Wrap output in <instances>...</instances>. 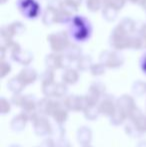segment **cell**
<instances>
[{"label": "cell", "instance_id": "24", "mask_svg": "<svg viewBox=\"0 0 146 147\" xmlns=\"http://www.w3.org/2000/svg\"><path fill=\"white\" fill-rule=\"evenodd\" d=\"M83 113L85 118L88 120H96L98 116H99V114H101L99 108L96 107V105H90V106H88L83 111Z\"/></svg>", "mask_w": 146, "mask_h": 147}, {"label": "cell", "instance_id": "7", "mask_svg": "<svg viewBox=\"0 0 146 147\" xmlns=\"http://www.w3.org/2000/svg\"><path fill=\"white\" fill-rule=\"evenodd\" d=\"M65 107L70 111H82L83 112L89 105L86 96H78V95H69V96L65 97L64 101Z\"/></svg>", "mask_w": 146, "mask_h": 147}, {"label": "cell", "instance_id": "37", "mask_svg": "<svg viewBox=\"0 0 146 147\" xmlns=\"http://www.w3.org/2000/svg\"><path fill=\"white\" fill-rule=\"evenodd\" d=\"M38 147H56V143H55L54 140L51 139V138H47V139L43 140L42 143Z\"/></svg>", "mask_w": 146, "mask_h": 147}, {"label": "cell", "instance_id": "33", "mask_svg": "<svg viewBox=\"0 0 146 147\" xmlns=\"http://www.w3.org/2000/svg\"><path fill=\"white\" fill-rule=\"evenodd\" d=\"M24 98H25V95H22L21 93H15L11 98V103L16 106L21 107L23 104Z\"/></svg>", "mask_w": 146, "mask_h": 147}, {"label": "cell", "instance_id": "12", "mask_svg": "<svg viewBox=\"0 0 146 147\" xmlns=\"http://www.w3.org/2000/svg\"><path fill=\"white\" fill-rule=\"evenodd\" d=\"M110 97H111L110 95H106L103 100L100 102L99 106H98V108H99V110H100V113L106 115V116H108V117L113 115V113L115 112V110H116V108H117L116 103L113 102Z\"/></svg>", "mask_w": 146, "mask_h": 147}, {"label": "cell", "instance_id": "30", "mask_svg": "<svg viewBox=\"0 0 146 147\" xmlns=\"http://www.w3.org/2000/svg\"><path fill=\"white\" fill-rule=\"evenodd\" d=\"M54 70L50 69V68H47L44 72L41 75V82L43 84H48L51 82H54Z\"/></svg>", "mask_w": 146, "mask_h": 147}, {"label": "cell", "instance_id": "11", "mask_svg": "<svg viewBox=\"0 0 146 147\" xmlns=\"http://www.w3.org/2000/svg\"><path fill=\"white\" fill-rule=\"evenodd\" d=\"M34 131L38 136H45L53 133V127L49 120L44 116H38L33 121Z\"/></svg>", "mask_w": 146, "mask_h": 147}, {"label": "cell", "instance_id": "21", "mask_svg": "<svg viewBox=\"0 0 146 147\" xmlns=\"http://www.w3.org/2000/svg\"><path fill=\"white\" fill-rule=\"evenodd\" d=\"M92 58L88 55H83L77 60V69L80 71H87L92 66Z\"/></svg>", "mask_w": 146, "mask_h": 147}, {"label": "cell", "instance_id": "39", "mask_svg": "<svg viewBox=\"0 0 146 147\" xmlns=\"http://www.w3.org/2000/svg\"><path fill=\"white\" fill-rule=\"evenodd\" d=\"M141 68H142V71L146 74V55L143 56L142 63H141Z\"/></svg>", "mask_w": 146, "mask_h": 147}, {"label": "cell", "instance_id": "25", "mask_svg": "<svg viewBox=\"0 0 146 147\" xmlns=\"http://www.w3.org/2000/svg\"><path fill=\"white\" fill-rule=\"evenodd\" d=\"M119 25L126 31L127 33H129V34L133 33L135 30V22H134V20L131 19V18H128V17L123 18L120 21V23H119Z\"/></svg>", "mask_w": 146, "mask_h": 147}, {"label": "cell", "instance_id": "3", "mask_svg": "<svg viewBox=\"0 0 146 147\" xmlns=\"http://www.w3.org/2000/svg\"><path fill=\"white\" fill-rule=\"evenodd\" d=\"M131 35L127 33L120 25H117L110 35V45L115 50H123L130 47Z\"/></svg>", "mask_w": 146, "mask_h": 147}, {"label": "cell", "instance_id": "15", "mask_svg": "<svg viewBox=\"0 0 146 147\" xmlns=\"http://www.w3.org/2000/svg\"><path fill=\"white\" fill-rule=\"evenodd\" d=\"M92 139V131L87 126H81L77 131V141L79 144L85 146L90 143Z\"/></svg>", "mask_w": 146, "mask_h": 147}, {"label": "cell", "instance_id": "14", "mask_svg": "<svg viewBox=\"0 0 146 147\" xmlns=\"http://www.w3.org/2000/svg\"><path fill=\"white\" fill-rule=\"evenodd\" d=\"M28 120H29V118L27 115L24 112H22L18 114L17 116H14V118L10 122V127L14 132H21L24 130Z\"/></svg>", "mask_w": 146, "mask_h": 147}, {"label": "cell", "instance_id": "18", "mask_svg": "<svg viewBox=\"0 0 146 147\" xmlns=\"http://www.w3.org/2000/svg\"><path fill=\"white\" fill-rule=\"evenodd\" d=\"M79 79V73L76 69L73 68H66L62 74V82L67 85L75 84Z\"/></svg>", "mask_w": 146, "mask_h": 147}, {"label": "cell", "instance_id": "4", "mask_svg": "<svg viewBox=\"0 0 146 147\" xmlns=\"http://www.w3.org/2000/svg\"><path fill=\"white\" fill-rule=\"evenodd\" d=\"M47 40H48L50 48L52 49L53 52L57 53L65 51L68 48L69 45L71 44L68 38V34L64 31L49 34L48 37H47Z\"/></svg>", "mask_w": 146, "mask_h": 147}, {"label": "cell", "instance_id": "29", "mask_svg": "<svg viewBox=\"0 0 146 147\" xmlns=\"http://www.w3.org/2000/svg\"><path fill=\"white\" fill-rule=\"evenodd\" d=\"M126 0H103L104 6H110L116 10H121L125 6Z\"/></svg>", "mask_w": 146, "mask_h": 147}, {"label": "cell", "instance_id": "10", "mask_svg": "<svg viewBox=\"0 0 146 147\" xmlns=\"http://www.w3.org/2000/svg\"><path fill=\"white\" fill-rule=\"evenodd\" d=\"M65 61H69L67 59V57L65 55H61L57 52L51 53V54L47 55L46 58H45V64H46L47 68H50L52 70H58L67 67L68 62L66 63Z\"/></svg>", "mask_w": 146, "mask_h": 147}, {"label": "cell", "instance_id": "6", "mask_svg": "<svg viewBox=\"0 0 146 147\" xmlns=\"http://www.w3.org/2000/svg\"><path fill=\"white\" fill-rule=\"evenodd\" d=\"M99 60L107 68H118L124 63V57L117 51L105 50L99 55Z\"/></svg>", "mask_w": 146, "mask_h": 147}, {"label": "cell", "instance_id": "32", "mask_svg": "<svg viewBox=\"0 0 146 147\" xmlns=\"http://www.w3.org/2000/svg\"><path fill=\"white\" fill-rule=\"evenodd\" d=\"M105 68L106 66L100 62V63L97 64H92L91 68L89 70L93 76H101L105 73Z\"/></svg>", "mask_w": 146, "mask_h": 147}, {"label": "cell", "instance_id": "8", "mask_svg": "<svg viewBox=\"0 0 146 147\" xmlns=\"http://www.w3.org/2000/svg\"><path fill=\"white\" fill-rule=\"evenodd\" d=\"M67 84L64 82L62 83H56V82H51L48 84H43L42 85V92L46 97H56L61 98L67 94Z\"/></svg>", "mask_w": 146, "mask_h": 147}, {"label": "cell", "instance_id": "16", "mask_svg": "<svg viewBox=\"0 0 146 147\" xmlns=\"http://www.w3.org/2000/svg\"><path fill=\"white\" fill-rule=\"evenodd\" d=\"M57 10L58 8L53 7V6H47L44 14L42 17V22L46 26H51L56 23V17H57Z\"/></svg>", "mask_w": 146, "mask_h": 147}, {"label": "cell", "instance_id": "43", "mask_svg": "<svg viewBox=\"0 0 146 147\" xmlns=\"http://www.w3.org/2000/svg\"><path fill=\"white\" fill-rule=\"evenodd\" d=\"M83 147H91V146H89V145H85V146H83Z\"/></svg>", "mask_w": 146, "mask_h": 147}, {"label": "cell", "instance_id": "31", "mask_svg": "<svg viewBox=\"0 0 146 147\" xmlns=\"http://www.w3.org/2000/svg\"><path fill=\"white\" fill-rule=\"evenodd\" d=\"M132 122L135 124V126L138 128V130L141 133H146V115L141 114L140 116L137 117Z\"/></svg>", "mask_w": 146, "mask_h": 147}, {"label": "cell", "instance_id": "34", "mask_svg": "<svg viewBox=\"0 0 146 147\" xmlns=\"http://www.w3.org/2000/svg\"><path fill=\"white\" fill-rule=\"evenodd\" d=\"M1 113L2 114H7V113L10 112L11 110V105H10V102L4 97H1Z\"/></svg>", "mask_w": 146, "mask_h": 147}, {"label": "cell", "instance_id": "35", "mask_svg": "<svg viewBox=\"0 0 146 147\" xmlns=\"http://www.w3.org/2000/svg\"><path fill=\"white\" fill-rule=\"evenodd\" d=\"M11 71V65H10L8 62L4 61L2 60V63H1V78H4L6 75L10 73Z\"/></svg>", "mask_w": 146, "mask_h": 147}, {"label": "cell", "instance_id": "13", "mask_svg": "<svg viewBox=\"0 0 146 147\" xmlns=\"http://www.w3.org/2000/svg\"><path fill=\"white\" fill-rule=\"evenodd\" d=\"M17 76L21 79V81L25 85H28V84H32L36 81L37 77H38V74H37L35 69L30 67H26L23 68Z\"/></svg>", "mask_w": 146, "mask_h": 147}, {"label": "cell", "instance_id": "26", "mask_svg": "<svg viewBox=\"0 0 146 147\" xmlns=\"http://www.w3.org/2000/svg\"><path fill=\"white\" fill-rule=\"evenodd\" d=\"M132 92L134 93L136 96H142L146 93V82L138 80V81L134 82L132 86Z\"/></svg>", "mask_w": 146, "mask_h": 147}, {"label": "cell", "instance_id": "27", "mask_svg": "<svg viewBox=\"0 0 146 147\" xmlns=\"http://www.w3.org/2000/svg\"><path fill=\"white\" fill-rule=\"evenodd\" d=\"M103 0H86V7L90 12H97L101 9Z\"/></svg>", "mask_w": 146, "mask_h": 147}, {"label": "cell", "instance_id": "5", "mask_svg": "<svg viewBox=\"0 0 146 147\" xmlns=\"http://www.w3.org/2000/svg\"><path fill=\"white\" fill-rule=\"evenodd\" d=\"M18 10L24 17L34 19L40 13V5L36 0H18Z\"/></svg>", "mask_w": 146, "mask_h": 147}, {"label": "cell", "instance_id": "2", "mask_svg": "<svg viewBox=\"0 0 146 147\" xmlns=\"http://www.w3.org/2000/svg\"><path fill=\"white\" fill-rule=\"evenodd\" d=\"M116 106L118 109H120L123 113L127 116V118L133 121L137 117H139L142 112L138 109L134 102V99L130 95H122L119 97L116 101Z\"/></svg>", "mask_w": 146, "mask_h": 147}, {"label": "cell", "instance_id": "41", "mask_svg": "<svg viewBox=\"0 0 146 147\" xmlns=\"http://www.w3.org/2000/svg\"><path fill=\"white\" fill-rule=\"evenodd\" d=\"M10 147H21V146H19V145H16V144H13V145H11Z\"/></svg>", "mask_w": 146, "mask_h": 147}, {"label": "cell", "instance_id": "9", "mask_svg": "<svg viewBox=\"0 0 146 147\" xmlns=\"http://www.w3.org/2000/svg\"><path fill=\"white\" fill-rule=\"evenodd\" d=\"M10 49H11L12 59L18 63L22 64V65H28L33 60V54L30 53L29 51L22 50V48L18 43L14 42L12 46L10 47Z\"/></svg>", "mask_w": 146, "mask_h": 147}, {"label": "cell", "instance_id": "38", "mask_svg": "<svg viewBox=\"0 0 146 147\" xmlns=\"http://www.w3.org/2000/svg\"><path fill=\"white\" fill-rule=\"evenodd\" d=\"M129 1L133 4H137V5L141 6V7H143L146 4V0H129Z\"/></svg>", "mask_w": 146, "mask_h": 147}, {"label": "cell", "instance_id": "17", "mask_svg": "<svg viewBox=\"0 0 146 147\" xmlns=\"http://www.w3.org/2000/svg\"><path fill=\"white\" fill-rule=\"evenodd\" d=\"M53 119L56 121L57 124H63L68 118V109L65 107L64 103L60 102L57 108L55 109L54 113L52 115Z\"/></svg>", "mask_w": 146, "mask_h": 147}, {"label": "cell", "instance_id": "1", "mask_svg": "<svg viewBox=\"0 0 146 147\" xmlns=\"http://www.w3.org/2000/svg\"><path fill=\"white\" fill-rule=\"evenodd\" d=\"M90 32V25L89 22L83 17V16H74L71 20L70 25V34L73 39L77 41L86 40L89 38Z\"/></svg>", "mask_w": 146, "mask_h": 147}, {"label": "cell", "instance_id": "23", "mask_svg": "<svg viewBox=\"0 0 146 147\" xmlns=\"http://www.w3.org/2000/svg\"><path fill=\"white\" fill-rule=\"evenodd\" d=\"M127 118L126 115L120 110V109L116 108L115 112L113 113V115L110 116V123L114 126H118L120 124H122L125 121V119Z\"/></svg>", "mask_w": 146, "mask_h": 147}, {"label": "cell", "instance_id": "19", "mask_svg": "<svg viewBox=\"0 0 146 147\" xmlns=\"http://www.w3.org/2000/svg\"><path fill=\"white\" fill-rule=\"evenodd\" d=\"M65 56L67 57V59L70 62L72 61H77L80 57L82 56V51L81 48L77 45L70 44L68 46V48L65 50Z\"/></svg>", "mask_w": 146, "mask_h": 147}, {"label": "cell", "instance_id": "28", "mask_svg": "<svg viewBox=\"0 0 146 147\" xmlns=\"http://www.w3.org/2000/svg\"><path fill=\"white\" fill-rule=\"evenodd\" d=\"M125 132H126L127 135L131 136V137L133 138H136V137H140L141 135H142V133H141L140 131L138 130V128L135 126V124L133 123L132 121L130 122L129 124H127L126 126H125Z\"/></svg>", "mask_w": 146, "mask_h": 147}, {"label": "cell", "instance_id": "40", "mask_svg": "<svg viewBox=\"0 0 146 147\" xmlns=\"http://www.w3.org/2000/svg\"><path fill=\"white\" fill-rule=\"evenodd\" d=\"M137 147H146V140L139 142V143L137 144Z\"/></svg>", "mask_w": 146, "mask_h": 147}, {"label": "cell", "instance_id": "22", "mask_svg": "<svg viewBox=\"0 0 146 147\" xmlns=\"http://www.w3.org/2000/svg\"><path fill=\"white\" fill-rule=\"evenodd\" d=\"M117 14H118V10H116L113 7H110V6H104L103 10H102L103 18L108 22L114 21L117 18Z\"/></svg>", "mask_w": 146, "mask_h": 147}, {"label": "cell", "instance_id": "42", "mask_svg": "<svg viewBox=\"0 0 146 147\" xmlns=\"http://www.w3.org/2000/svg\"><path fill=\"white\" fill-rule=\"evenodd\" d=\"M6 1H7V0H1V3H2V4H4Z\"/></svg>", "mask_w": 146, "mask_h": 147}, {"label": "cell", "instance_id": "20", "mask_svg": "<svg viewBox=\"0 0 146 147\" xmlns=\"http://www.w3.org/2000/svg\"><path fill=\"white\" fill-rule=\"evenodd\" d=\"M25 86L26 85L21 81V79H20L18 76H15V77L11 78V79L7 82V88L9 89L11 92H13L14 94H15V93H21Z\"/></svg>", "mask_w": 146, "mask_h": 147}, {"label": "cell", "instance_id": "36", "mask_svg": "<svg viewBox=\"0 0 146 147\" xmlns=\"http://www.w3.org/2000/svg\"><path fill=\"white\" fill-rule=\"evenodd\" d=\"M56 147H72V145L70 144L68 139L63 136V137H60L58 138V141L56 143Z\"/></svg>", "mask_w": 146, "mask_h": 147}]
</instances>
